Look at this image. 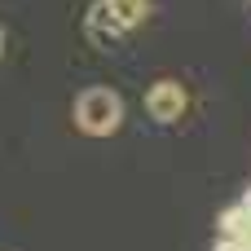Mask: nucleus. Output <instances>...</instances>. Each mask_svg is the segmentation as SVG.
Listing matches in <instances>:
<instances>
[{
  "mask_svg": "<svg viewBox=\"0 0 251 251\" xmlns=\"http://www.w3.org/2000/svg\"><path fill=\"white\" fill-rule=\"evenodd\" d=\"M124 124V97L115 88H84L75 97V128L84 137H110Z\"/></svg>",
  "mask_w": 251,
  "mask_h": 251,
  "instance_id": "1",
  "label": "nucleus"
},
{
  "mask_svg": "<svg viewBox=\"0 0 251 251\" xmlns=\"http://www.w3.org/2000/svg\"><path fill=\"white\" fill-rule=\"evenodd\" d=\"M146 13H150V0H97L88 13V26L97 40H115L132 26H141Z\"/></svg>",
  "mask_w": 251,
  "mask_h": 251,
  "instance_id": "2",
  "label": "nucleus"
},
{
  "mask_svg": "<svg viewBox=\"0 0 251 251\" xmlns=\"http://www.w3.org/2000/svg\"><path fill=\"white\" fill-rule=\"evenodd\" d=\"M185 106H190V93H185V84H181V79H154V84L146 88V110H150L159 124L181 119V115H185Z\"/></svg>",
  "mask_w": 251,
  "mask_h": 251,
  "instance_id": "3",
  "label": "nucleus"
},
{
  "mask_svg": "<svg viewBox=\"0 0 251 251\" xmlns=\"http://www.w3.org/2000/svg\"><path fill=\"white\" fill-rule=\"evenodd\" d=\"M212 251H251L247 243H234V238H216V247Z\"/></svg>",
  "mask_w": 251,
  "mask_h": 251,
  "instance_id": "4",
  "label": "nucleus"
},
{
  "mask_svg": "<svg viewBox=\"0 0 251 251\" xmlns=\"http://www.w3.org/2000/svg\"><path fill=\"white\" fill-rule=\"evenodd\" d=\"M0 44H4V40H0Z\"/></svg>",
  "mask_w": 251,
  "mask_h": 251,
  "instance_id": "5",
  "label": "nucleus"
},
{
  "mask_svg": "<svg viewBox=\"0 0 251 251\" xmlns=\"http://www.w3.org/2000/svg\"><path fill=\"white\" fill-rule=\"evenodd\" d=\"M247 247H251V243H247Z\"/></svg>",
  "mask_w": 251,
  "mask_h": 251,
  "instance_id": "6",
  "label": "nucleus"
}]
</instances>
